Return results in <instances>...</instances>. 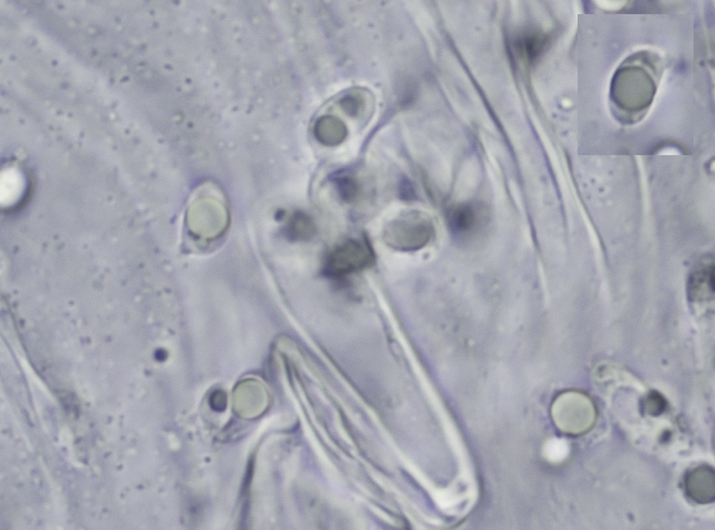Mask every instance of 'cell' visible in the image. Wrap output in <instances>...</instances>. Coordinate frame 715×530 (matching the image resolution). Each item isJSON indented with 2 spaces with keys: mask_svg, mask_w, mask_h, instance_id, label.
Instances as JSON below:
<instances>
[{
  "mask_svg": "<svg viewBox=\"0 0 715 530\" xmlns=\"http://www.w3.org/2000/svg\"><path fill=\"white\" fill-rule=\"evenodd\" d=\"M552 416L562 432L580 435L589 432L597 418L596 408L590 398L582 393L568 391L554 401Z\"/></svg>",
  "mask_w": 715,
  "mask_h": 530,
  "instance_id": "6da1fadb",
  "label": "cell"
},
{
  "mask_svg": "<svg viewBox=\"0 0 715 530\" xmlns=\"http://www.w3.org/2000/svg\"><path fill=\"white\" fill-rule=\"evenodd\" d=\"M434 225L424 213L411 211L392 220L385 227L383 238L390 247L404 251L424 247L432 238Z\"/></svg>",
  "mask_w": 715,
  "mask_h": 530,
  "instance_id": "7a4b0ae2",
  "label": "cell"
},
{
  "mask_svg": "<svg viewBox=\"0 0 715 530\" xmlns=\"http://www.w3.org/2000/svg\"><path fill=\"white\" fill-rule=\"evenodd\" d=\"M449 232L455 241L471 244L485 234L489 224V210L482 203L467 201L451 206L446 214Z\"/></svg>",
  "mask_w": 715,
  "mask_h": 530,
  "instance_id": "3957f363",
  "label": "cell"
},
{
  "mask_svg": "<svg viewBox=\"0 0 715 530\" xmlns=\"http://www.w3.org/2000/svg\"><path fill=\"white\" fill-rule=\"evenodd\" d=\"M373 262L369 248L360 241L349 240L333 249L324 263V273L341 278L361 271Z\"/></svg>",
  "mask_w": 715,
  "mask_h": 530,
  "instance_id": "277c9868",
  "label": "cell"
},
{
  "mask_svg": "<svg viewBox=\"0 0 715 530\" xmlns=\"http://www.w3.org/2000/svg\"><path fill=\"white\" fill-rule=\"evenodd\" d=\"M684 487L688 497L696 503L713 502L715 499L714 469L707 464L694 467L684 478Z\"/></svg>",
  "mask_w": 715,
  "mask_h": 530,
  "instance_id": "5b68a950",
  "label": "cell"
},
{
  "mask_svg": "<svg viewBox=\"0 0 715 530\" xmlns=\"http://www.w3.org/2000/svg\"><path fill=\"white\" fill-rule=\"evenodd\" d=\"M317 140L328 146L341 144L347 136V128L344 121L333 115H324L318 118L314 126Z\"/></svg>",
  "mask_w": 715,
  "mask_h": 530,
  "instance_id": "8992f818",
  "label": "cell"
},
{
  "mask_svg": "<svg viewBox=\"0 0 715 530\" xmlns=\"http://www.w3.org/2000/svg\"><path fill=\"white\" fill-rule=\"evenodd\" d=\"M547 36L538 31L524 33L516 40L519 53L529 63L534 62L543 52L547 43Z\"/></svg>",
  "mask_w": 715,
  "mask_h": 530,
  "instance_id": "52a82bcc",
  "label": "cell"
},
{
  "mask_svg": "<svg viewBox=\"0 0 715 530\" xmlns=\"http://www.w3.org/2000/svg\"><path fill=\"white\" fill-rule=\"evenodd\" d=\"M295 237L302 240L311 238L316 232L315 225L311 218L304 213L297 214L292 224Z\"/></svg>",
  "mask_w": 715,
  "mask_h": 530,
  "instance_id": "ba28073f",
  "label": "cell"
},
{
  "mask_svg": "<svg viewBox=\"0 0 715 530\" xmlns=\"http://www.w3.org/2000/svg\"><path fill=\"white\" fill-rule=\"evenodd\" d=\"M545 457L552 462H559L565 459L568 453L567 443L560 439H551L544 446Z\"/></svg>",
  "mask_w": 715,
  "mask_h": 530,
  "instance_id": "9c48e42d",
  "label": "cell"
},
{
  "mask_svg": "<svg viewBox=\"0 0 715 530\" xmlns=\"http://www.w3.org/2000/svg\"><path fill=\"white\" fill-rule=\"evenodd\" d=\"M336 188L341 199L352 201L357 195L358 186L356 181L349 176L343 175L335 180Z\"/></svg>",
  "mask_w": 715,
  "mask_h": 530,
  "instance_id": "30bf717a",
  "label": "cell"
},
{
  "mask_svg": "<svg viewBox=\"0 0 715 530\" xmlns=\"http://www.w3.org/2000/svg\"><path fill=\"white\" fill-rule=\"evenodd\" d=\"M339 105L343 112L351 117L357 116L364 109V103L362 97L356 93L344 96L339 100Z\"/></svg>",
  "mask_w": 715,
  "mask_h": 530,
  "instance_id": "8fae6325",
  "label": "cell"
},
{
  "mask_svg": "<svg viewBox=\"0 0 715 530\" xmlns=\"http://www.w3.org/2000/svg\"><path fill=\"white\" fill-rule=\"evenodd\" d=\"M667 407L665 397L656 391H650L643 402L644 411L652 416H658L664 412Z\"/></svg>",
  "mask_w": 715,
  "mask_h": 530,
  "instance_id": "7c38bea8",
  "label": "cell"
}]
</instances>
